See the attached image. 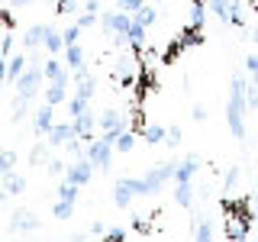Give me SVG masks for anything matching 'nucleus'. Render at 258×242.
<instances>
[{"label":"nucleus","mask_w":258,"mask_h":242,"mask_svg":"<svg viewBox=\"0 0 258 242\" xmlns=\"http://www.w3.org/2000/svg\"><path fill=\"white\" fill-rule=\"evenodd\" d=\"M245 110H248V84L242 75H236L229 87V100H226V123H229L236 139H245Z\"/></svg>","instance_id":"1"},{"label":"nucleus","mask_w":258,"mask_h":242,"mask_svg":"<svg viewBox=\"0 0 258 242\" xmlns=\"http://www.w3.org/2000/svg\"><path fill=\"white\" fill-rule=\"evenodd\" d=\"M136 197H149L142 177H119V181L113 184V204H116L119 210H126Z\"/></svg>","instance_id":"2"},{"label":"nucleus","mask_w":258,"mask_h":242,"mask_svg":"<svg viewBox=\"0 0 258 242\" xmlns=\"http://www.w3.org/2000/svg\"><path fill=\"white\" fill-rule=\"evenodd\" d=\"M113 152H116V139H110V136H103V133L87 142V158H91L97 168H103V171H110Z\"/></svg>","instance_id":"3"},{"label":"nucleus","mask_w":258,"mask_h":242,"mask_svg":"<svg viewBox=\"0 0 258 242\" xmlns=\"http://www.w3.org/2000/svg\"><path fill=\"white\" fill-rule=\"evenodd\" d=\"M174 168H177V161H161V165L149 168V171L142 174V181H145V194H158L168 181H174Z\"/></svg>","instance_id":"4"},{"label":"nucleus","mask_w":258,"mask_h":242,"mask_svg":"<svg viewBox=\"0 0 258 242\" xmlns=\"http://www.w3.org/2000/svg\"><path fill=\"white\" fill-rule=\"evenodd\" d=\"M133 20H136L133 13H126V10H113V13H103V16H100V26L107 29L110 36L126 39V36H129V29H133Z\"/></svg>","instance_id":"5"},{"label":"nucleus","mask_w":258,"mask_h":242,"mask_svg":"<svg viewBox=\"0 0 258 242\" xmlns=\"http://www.w3.org/2000/svg\"><path fill=\"white\" fill-rule=\"evenodd\" d=\"M42 75H45V84H64L68 87V62H61L58 55H48L42 62Z\"/></svg>","instance_id":"6"},{"label":"nucleus","mask_w":258,"mask_h":242,"mask_svg":"<svg viewBox=\"0 0 258 242\" xmlns=\"http://www.w3.org/2000/svg\"><path fill=\"white\" fill-rule=\"evenodd\" d=\"M71 139H78V126H75V119L71 123H55L52 129L45 133V142L52 145V149H64Z\"/></svg>","instance_id":"7"},{"label":"nucleus","mask_w":258,"mask_h":242,"mask_svg":"<svg viewBox=\"0 0 258 242\" xmlns=\"http://www.w3.org/2000/svg\"><path fill=\"white\" fill-rule=\"evenodd\" d=\"M10 229H13V236H29V232L39 229V216L32 213V210H13Z\"/></svg>","instance_id":"8"},{"label":"nucleus","mask_w":258,"mask_h":242,"mask_svg":"<svg viewBox=\"0 0 258 242\" xmlns=\"http://www.w3.org/2000/svg\"><path fill=\"white\" fill-rule=\"evenodd\" d=\"M94 168H97V165H94L91 158H87V155H81V158H75V161L68 165V171H64V177L84 188V184H87V181L94 177Z\"/></svg>","instance_id":"9"},{"label":"nucleus","mask_w":258,"mask_h":242,"mask_svg":"<svg viewBox=\"0 0 258 242\" xmlns=\"http://www.w3.org/2000/svg\"><path fill=\"white\" fill-rule=\"evenodd\" d=\"M123 129H126V116H123V113L113 110V107H110V110H103V116H100V133H103V136L116 139Z\"/></svg>","instance_id":"10"},{"label":"nucleus","mask_w":258,"mask_h":242,"mask_svg":"<svg viewBox=\"0 0 258 242\" xmlns=\"http://www.w3.org/2000/svg\"><path fill=\"white\" fill-rule=\"evenodd\" d=\"M71 119H75V126H78V136H81V139H84V142H91V139H94V129L100 126V119H97L91 110L78 113V116H71Z\"/></svg>","instance_id":"11"},{"label":"nucleus","mask_w":258,"mask_h":242,"mask_svg":"<svg viewBox=\"0 0 258 242\" xmlns=\"http://www.w3.org/2000/svg\"><path fill=\"white\" fill-rule=\"evenodd\" d=\"M26 68H29L26 55H10V58H7V71H4L7 84H16V81H20L23 75H26Z\"/></svg>","instance_id":"12"},{"label":"nucleus","mask_w":258,"mask_h":242,"mask_svg":"<svg viewBox=\"0 0 258 242\" xmlns=\"http://www.w3.org/2000/svg\"><path fill=\"white\" fill-rule=\"evenodd\" d=\"M197 168H200V155H190L184 158V161H177V168H174V181H194V174H197Z\"/></svg>","instance_id":"13"},{"label":"nucleus","mask_w":258,"mask_h":242,"mask_svg":"<svg viewBox=\"0 0 258 242\" xmlns=\"http://www.w3.org/2000/svg\"><path fill=\"white\" fill-rule=\"evenodd\" d=\"M0 177H4V197H20V194L26 191V177L20 171H7Z\"/></svg>","instance_id":"14"},{"label":"nucleus","mask_w":258,"mask_h":242,"mask_svg":"<svg viewBox=\"0 0 258 242\" xmlns=\"http://www.w3.org/2000/svg\"><path fill=\"white\" fill-rule=\"evenodd\" d=\"M174 204L181 210L194 207V181H174Z\"/></svg>","instance_id":"15"},{"label":"nucleus","mask_w":258,"mask_h":242,"mask_svg":"<svg viewBox=\"0 0 258 242\" xmlns=\"http://www.w3.org/2000/svg\"><path fill=\"white\" fill-rule=\"evenodd\" d=\"M55 107L52 103H42V107H39V113H36V123H32V129H36L39 136H45L48 129L55 126V113H52Z\"/></svg>","instance_id":"16"},{"label":"nucleus","mask_w":258,"mask_h":242,"mask_svg":"<svg viewBox=\"0 0 258 242\" xmlns=\"http://www.w3.org/2000/svg\"><path fill=\"white\" fill-rule=\"evenodd\" d=\"M48 23H36V26L26 29V36H23V42H26V48H36V45H45V36H48Z\"/></svg>","instance_id":"17"},{"label":"nucleus","mask_w":258,"mask_h":242,"mask_svg":"<svg viewBox=\"0 0 258 242\" xmlns=\"http://www.w3.org/2000/svg\"><path fill=\"white\" fill-rule=\"evenodd\" d=\"M64 62H68V68H75V75H81V71H84V52H81L78 42L64 45Z\"/></svg>","instance_id":"18"},{"label":"nucleus","mask_w":258,"mask_h":242,"mask_svg":"<svg viewBox=\"0 0 258 242\" xmlns=\"http://www.w3.org/2000/svg\"><path fill=\"white\" fill-rule=\"evenodd\" d=\"M45 52L48 55H64V36L58 29H48V36H45Z\"/></svg>","instance_id":"19"},{"label":"nucleus","mask_w":258,"mask_h":242,"mask_svg":"<svg viewBox=\"0 0 258 242\" xmlns=\"http://www.w3.org/2000/svg\"><path fill=\"white\" fill-rule=\"evenodd\" d=\"M94 87H97V78L87 75V71H81V75H78V94L91 100V97H94Z\"/></svg>","instance_id":"20"},{"label":"nucleus","mask_w":258,"mask_h":242,"mask_svg":"<svg viewBox=\"0 0 258 242\" xmlns=\"http://www.w3.org/2000/svg\"><path fill=\"white\" fill-rule=\"evenodd\" d=\"M48 152H52V145L48 142H39V145H32V152H29V165H42V161H48L52 155H48Z\"/></svg>","instance_id":"21"},{"label":"nucleus","mask_w":258,"mask_h":242,"mask_svg":"<svg viewBox=\"0 0 258 242\" xmlns=\"http://www.w3.org/2000/svg\"><path fill=\"white\" fill-rule=\"evenodd\" d=\"M42 97H45V103H52V107H58V103L68 100V97H64V84H48Z\"/></svg>","instance_id":"22"},{"label":"nucleus","mask_w":258,"mask_h":242,"mask_svg":"<svg viewBox=\"0 0 258 242\" xmlns=\"http://www.w3.org/2000/svg\"><path fill=\"white\" fill-rule=\"evenodd\" d=\"M210 236H213V226H210V220L197 216V220H194V239H197V242H207Z\"/></svg>","instance_id":"23"},{"label":"nucleus","mask_w":258,"mask_h":242,"mask_svg":"<svg viewBox=\"0 0 258 242\" xmlns=\"http://www.w3.org/2000/svg\"><path fill=\"white\" fill-rule=\"evenodd\" d=\"M133 16H136V23H142V26H152V23L158 20L155 7H149V4H142V7H139V10H136Z\"/></svg>","instance_id":"24"},{"label":"nucleus","mask_w":258,"mask_h":242,"mask_svg":"<svg viewBox=\"0 0 258 242\" xmlns=\"http://www.w3.org/2000/svg\"><path fill=\"white\" fill-rule=\"evenodd\" d=\"M71 213H75V204H71V200H55V207H52L55 220H71Z\"/></svg>","instance_id":"25"},{"label":"nucleus","mask_w":258,"mask_h":242,"mask_svg":"<svg viewBox=\"0 0 258 242\" xmlns=\"http://www.w3.org/2000/svg\"><path fill=\"white\" fill-rule=\"evenodd\" d=\"M145 29H149V26H142V23H136V20H133V29H129V36H126V42H129V45H136V48H139V45L145 42Z\"/></svg>","instance_id":"26"},{"label":"nucleus","mask_w":258,"mask_h":242,"mask_svg":"<svg viewBox=\"0 0 258 242\" xmlns=\"http://www.w3.org/2000/svg\"><path fill=\"white\" fill-rule=\"evenodd\" d=\"M142 139L155 145V142H161V139H168V129H161V126H145V129H142Z\"/></svg>","instance_id":"27"},{"label":"nucleus","mask_w":258,"mask_h":242,"mask_svg":"<svg viewBox=\"0 0 258 242\" xmlns=\"http://www.w3.org/2000/svg\"><path fill=\"white\" fill-rule=\"evenodd\" d=\"M13 165H16V152L13 149H4V152H0V174L13 171Z\"/></svg>","instance_id":"28"},{"label":"nucleus","mask_w":258,"mask_h":242,"mask_svg":"<svg viewBox=\"0 0 258 242\" xmlns=\"http://www.w3.org/2000/svg\"><path fill=\"white\" fill-rule=\"evenodd\" d=\"M133 145H136V133H126L123 129V133L116 136V152H129Z\"/></svg>","instance_id":"29"},{"label":"nucleus","mask_w":258,"mask_h":242,"mask_svg":"<svg viewBox=\"0 0 258 242\" xmlns=\"http://www.w3.org/2000/svg\"><path fill=\"white\" fill-rule=\"evenodd\" d=\"M81 29H84V26H81V23H75V26H68V29H64V32H61V36H64V45H71V42H78V36H81Z\"/></svg>","instance_id":"30"},{"label":"nucleus","mask_w":258,"mask_h":242,"mask_svg":"<svg viewBox=\"0 0 258 242\" xmlns=\"http://www.w3.org/2000/svg\"><path fill=\"white\" fill-rule=\"evenodd\" d=\"M103 239H107V242H126V229L113 226V229H107V232H103Z\"/></svg>","instance_id":"31"},{"label":"nucleus","mask_w":258,"mask_h":242,"mask_svg":"<svg viewBox=\"0 0 258 242\" xmlns=\"http://www.w3.org/2000/svg\"><path fill=\"white\" fill-rule=\"evenodd\" d=\"M45 165H48V171H52V174H64V171H68V165H64V161H61V158H55V155H52V158H48V161H45Z\"/></svg>","instance_id":"32"},{"label":"nucleus","mask_w":258,"mask_h":242,"mask_svg":"<svg viewBox=\"0 0 258 242\" xmlns=\"http://www.w3.org/2000/svg\"><path fill=\"white\" fill-rule=\"evenodd\" d=\"M116 7H119V10H126V13H136L142 7V0H116Z\"/></svg>","instance_id":"33"},{"label":"nucleus","mask_w":258,"mask_h":242,"mask_svg":"<svg viewBox=\"0 0 258 242\" xmlns=\"http://www.w3.org/2000/svg\"><path fill=\"white\" fill-rule=\"evenodd\" d=\"M248 107H258V78L248 84Z\"/></svg>","instance_id":"34"},{"label":"nucleus","mask_w":258,"mask_h":242,"mask_svg":"<svg viewBox=\"0 0 258 242\" xmlns=\"http://www.w3.org/2000/svg\"><path fill=\"white\" fill-rule=\"evenodd\" d=\"M236 181H239V168H229V171H226V181H223V188L229 191V188H232Z\"/></svg>","instance_id":"35"},{"label":"nucleus","mask_w":258,"mask_h":242,"mask_svg":"<svg viewBox=\"0 0 258 242\" xmlns=\"http://www.w3.org/2000/svg\"><path fill=\"white\" fill-rule=\"evenodd\" d=\"M10 55H13V36L7 32V36H4V65H7V58H10Z\"/></svg>","instance_id":"36"},{"label":"nucleus","mask_w":258,"mask_h":242,"mask_svg":"<svg viewBox=\"0 0 258 242\" xmlns=\"http://www.w3.org/2000/svg\"><path fill=\"white\" fill-rule=\"evenodd\" d=\"M245 68L252 71V78H258V55H248V58H245Z\"/></svg>","instance_id":"37"},{"label":"nucleus","mask_w":258,"mask_h":242,"mask_svg":"<svg viewBox=\"0 0 258 242\" xmlns=\"http://www.w3.org/2000/svg\"><path fill=\"white\" fill-rule=\"evenodd\" d=\"M177 142H181V129L171 126V129H168V145H177Z\"/></svg>","instance_id":"38"},{"label":"nucleus","mask_w":258,"mask_h":242,"mask_svg":"<svg viewBox=\"0 0 258 242\" xmlns=\"http://www.w3.org/2000/svg\"><path fill=\"white\" fill-rule=\"evenodd\" d=\"M133 223H136V229H139V232H152V226H149V223H145V220H142V216H136V220H133Z\"/></svg>","instance_id":"39"},{"label":"nucleus","mask_w":258,"mask_h":242,"mask_svg":"<svg viewBox=\"0 0 258 242\" xmlns=\"http://www.w3.org/2000/svg\"><path fill=\"white\" fill-rule=\"evenodd\" d=\"M190 113H194V119H204V116H207V110L200 107V103H194V110H190Z\"/></svg>","instance_id":"40"},{"label":"nucleus","mask_w":258,"mask_h":242,"mask_svg":"<svg viewBox=\"0 0 258 242\" xmlns=\"http://www.w3.org/2000/svg\"><path fill=\"white\" fill-rule=\"evenodd\" d=\"M103 232H107V226H103V223H94L91 226V236H103Z\"/></svg>","instance_id":"41"},{"label":"nucleus","mask_w":258,"mask_h":242,"mask_svg":"<svg viewBox=\"0 0 258 242\" xmlns=\"http://www.w3.org/2000/svg\"><path fill=\"white\" fill-rule=\"evenodd\" d=\"M4 23H7V29H13V26H16V20H13V13H10V10H4Z\"/></svg>","instance_id":"42"},{"label":"nucleus","mask_w":258,"mask_h":242,"mask_svg":"<svg viewBox=\"0 0 258 242\" xmlns=\"http://www.w3.org/2000/svg\"><path fill=\"white\" fill-rule=\"evenodd\" d=\"M29 4H36V0H10V7H29Z\"/></svg>","instance_id":"43"},{"label":"nucleus","mask_w":258,"mask_h":242,"mask_svg":"<svg viewBox=\"0 0 258 242\" xmlns=\"http://www.w3.org/2000/svg\"><path fill=\"white\" fill-rule=\"evenodd\" d=\"M255 223H258V207H255Z\"/></svg>","instance_id":"44"},{"label":"nucleus","mask_w":258,"mask_h":242,"mask_svg":"<svg viewBox=\"0 0 258 242\" xmlns=\"http://www.w3.org/2000/svg\"><path fill=\"white\" fill-rule=\"evenodd\" d=\"M48 4H55V0H48Z\"/></svg>","instance_id":"45"}]
</instances>
